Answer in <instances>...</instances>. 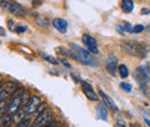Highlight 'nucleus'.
I'll list each match as a JSON object with an SVG mask.
<instances>
[{
  "label": "nucleus",
  "mask_w": 150,
  "mask_h": 127,
  "mask_svg": "<svg viewBox=\"0 0 150 127\" xmlns=\"http://www.w3.org/2000/svg\"><path fill=\"white\" fill-rule=\"evenodd\" d=\"M69 49H71L69 50V57L79 60L80 62H82L84 65L94 66V67L98 65L96 58L87 49H83V48H81L80 45H77L75 43H71L69 44Z\"/></svg>",
  "instance_id": "1"
},
{
  "label": "nucleus",
  "mask_w": 150,
  "mask_h": 127,
  "mask_svg": "<svg viewBox=\"0 0 150 127\" xmlns=\"http://www.w3.org/2000/svg\"><path fill=\"white\" fill-rule=\"evenodd\" d=\"M121 49L124 51H126L128 55H135L139 58H144L147 55V51H148V48L144 44H141L139 42H132V40L122 42Z\"/></svg>",
  "instance_id": "2"
},
{
  "label": "nucleus",
  "mask_w": 150,
  "mask_h": 127,
  "mask_svg": "<svg viewBox=\"0 0 150 127\" xmlns=\"http://www.w3.org/2000/svg\"><path fill=\"white\" fill-rule=\"evenodd\" d=\"M0 8H2L4 11H6L13 15H16V16L24 15V11L22 9V7L9 0H0Z\"/></svg>",
  "instance_id": "3"
},
{
  "label": "nucleus",
  "mask_w": 150,
  "mask_h": 127,
  "mask_svg": "<svg viewBox=\"0 0 150 127\" xmlns=\"http://www.w3.org/2000/svg\"><path fill=\"white\" fill-rule=\"evenodd\" d=\"M82 42L84 44V46L87 48V50L91 53H98L99 50H98V43H97V39L95 37L90 36L89 34H84L82 36Z\"/></svg>",
  "instance_id": "4"
},
{
  "label": "nucleus",
  "mask_w": 150,
  "mask_h": 127,
  "mask_svg": "<svg viewBox=\"0 0 150 127\" xmlns=\"http://www.w3.org/2000/svg\"><path fill=\"white\" fill-rule=\"evenodd\" d=\"M134 77L137 80L139 83L144 84L150 81V72L144 66H140L134 71Z\"/></svg>",
  "instance_id": "5"
},
{
  "label": "nucleus",
  "mask_w": 150,
  "mask_h": 127,
  "mask_svg": "<svg viewBox=\"0 0 150 127\" xmlns=\"http://www.w3.org/2000/svg\"><path fill=\"white\" fill-rule=\"evenodd\" d=\"M51 118H52V111L46 108L43 112H40L37 117H36V119H35V121H34V125L43 127L45 124L50 123Z\"/></svg>",
  "instance_id": "6"
},
{
  "label": "nucleus",
  "mask_w": 150,
  "mask_h": 127,
  "mask_svg": "<svg viewBox=\"0 0 150 127\" xmlns=\"http://www.w3.org/2000/svg\"><path fill=\"white\" fill-rule=\"evenodd\" d=\"M42 103H43V102H42V98H40V97H38V96H31L29 103L23 108V110H24V112H25L27 114L35 113Z\"/></svg>",
  "instance_id": "7"
},
{
  "label": "nucleus",
  "mask_w": 150,
  "mask_h": 127,
  "mask_svg": "<svg viewBox=\"0 0 150 127\" xmlns=\"http://www.w3.org/2000/svg\"><path fill=\"white\" fill-rule=\"evenodd\" d=\"M81 86H82V91L83 94L87 96V98H89L90 101H98V95L95 92L94 88L90 83L86 82V81H81Z\"/></svg>",
  "instance_id": "8"
},
{
  "label": "nucleus",
  "mask_w": 150,
  "mask_h": 127,
  "mask_svg": "<svg viewBox=\"0 0 150 127\" xmlns=\"http://www.w3.org/2000/svg\"><path fill=\"white\" fill-rule=\"evenodd\" d=\"M117 66H118V58L115 55H110L106 60V71L114 76L117 74Z\"/></svg>",
  "instance_id": "9"
},
{
  "label": "nucleus",
  "mask_w": 150,
  "mask_h": 127,
  "mask_svg": "<svg viewBox=\"0 0 150 127\" xmlns=\"http://www.w3.org/2000/svg\"><path fill=\"white\" fill-rule=\"evenodd\" d=\"M98 94H99V96H100V98L103 99V103L108 106V108H110L111 110L113 111H118V108H117V105H115V103L112 101V98L108 95V94H105L103 90H99L98 91Z\"/></svg>",
  "instance_id": "10"
},
{
  "label": "nucleus",
  "mask_w": 150,
  "mask_h": 127,
  "mask_svg": "<svg viewBox=\"0 0 150 127\" xmlns=\"http://www.w3.org/2000/svg\"><path fill=\"white\" fill-rule=\"evenodd\" d=\"M52 26L56 28L57 30L61 34H65L67 31V27H68V23L66 20L64 18H54L52 21Z\"/></svg>",
  "instance_id": "11"
},
{
  "label": "nucleus",
  "mask_w": 150,
  "mask_h": 127,
  "mask_svg": "<svg viewBox=\"0 0 150 127\" xmlns=\"http://www.w3.org/2000/svg\"><path fill=\"white\" fill-rule=\"evenodd\" d=\"M97 118L100 119V120H104V121H108V119H109V113H108L106 105L103 102L98 103V105H97Z\"/></svg>",
  "instance_id": "12"
},
{
  "label": "nucleus",
  "mask_w": 150,
  "mask_h": 127,
  "mask_svg": "<svg viewBox=\"0 0 150 127\" xmlns=\"http://www.w3.org/2000/svg\"><path fill=\"white\" fill-rule=\"evenodd\" d=\"M21 108V97H13V101L9 103V106L7 110V114H14Z\"/></svg>",
  "instance_id": "13"
},
{
  "label": "nucleus",
  "mask_w": 150,
  "mask_h": 127,
  "mask_svg": "<svg viewBox=\"0 0 150 127\" xmlns=\"http://www.w3.org/2000/svg\"><path fill=\"white\" fill-rule=\"evenodd\" d=\"M25 116H27V113L24 112V110L20 109L19 111H16V112L13 114V117H12V121H13V124L19 125L20 123L24 119V117H25Z\"/></svg>",
  "instance_id": "14"
},
{
  "label": "nucleus",
  "mask_w": 150,
  "mask_h": 127,
  "mask_svg": "<svg viewBox=\"0 0 150 127\" xmlns=\"http://www.w3.org/2000/svg\"><path fill=\"white\" fill-rule=\"evenodd\" d=\"M1 89H4L5 91H7L8 94L12 95L14 92V90L16 89V82H14V81H6V82H4Z\"/></svg>",
  "instance_id": "15"
},
{
  "label": "nucleus",
  "mask_w": 150,
  "mask_h": 127,
  "mask_svg": "<svg viewBox=\"0 0 150 127\" xmlns=\"http://www.w3.org/2000/svg\"><path fill=\"white\" fill-rule=\"evenodd\" d=\"M134 8V4L132 0H122L121 1V9L125 13H131Z\"/></svg>",
  "instance_id": "16"
},
{
  "label": "nucleus",
  "mask_w": 150,
  "mask_h": 127,
  "mask_svg": "<svg viewBox=\"0 0 150 127\" xmlns=\"http://www.w3.org/2000/svg\"><path fill=\"white\" fill-rule=\"evenodd\" d=\"M19 127H33V120H31V117L28 114V116H25L24 117V119L20 123Z\"/></svg>",
  "instance_id": "17"
},
{
  "label": "nucleus",
  "mask_w": 150,
  "mask_h": 127,
  "mask_svg": "<svg viewBox=\"0 0 150 127\" xmlns=\"http://www.w3.org/2000/svg\"><path fill=\"white\" fill-rule=\"evenodd\" d=\"M118 71H119V74H120V76H121L122 79L128 77L129 72H128V68H127V66H126V65H119Z\"/></svg>",
  "instance_id": "18"
},
{
  "label": "nucleus",
  "mask_w": 150,
  "mask_h": 127,
  "mask_svg": "<svg viewBox=\"0 0 150 127\" xmlns=\"http://www.w3.org/2000/svg\"><path fill=\"white\" fill-rule=\"evenodd\" d=\"M39 55L43 57V58H44L47 62H50V64H53V65H58V64H59L58 60H57L54 57H52V55H46V53H44V52H39Z\"/></svg>",
  "instance_id": "19"
},
{
  "label": "nucleus",
  "mask_w": 150,
  "mask_h": 127,
  "mask_svg": "<svg viewBox=\"0 0 150 127\" xmlns=\"http://www.w3.org/2000/svg\"><path fill=\"white\" fill-rule=\"evenodd\" d=\"M30 98H31L30 94H29L28 91H25V92H24V94L21 96V106H25V105L29 103Z\"/></svg>",
  "instance_id": "20"
},
{
  "label": "nucleus",
  "mask_w": 150,
  "mask_h": 127,
  "mask_svg": "<svg viewBox=\"0 0 150 127\" xmlns=\"http://www.w3.org/2000/svg\"><path fill=\"white\" fill-rule=\"evenodd\" d=\"M36 22H37L38 26H40L43 28H47L49 27V21L45 18H43V16H37L36 18Z\"/></svg>",
  "instance_id": "21"
},
{
  "label": "nucleus",
  "mask_w": 150,
  "mask_h": 127,
  "mask_svg": "<svg viewBox=\"0 0 150 127\" xmlns=\"http://www.w3.org/2000/svg\"><path fill=\"white\" fill-rule=\"evenodd\" d=\"M8 106H9V104H8V101H6V102H0V117L7 113Z\"/></svg>",
  "instance_id": "22"
},
{
  "label": "nucleus",
  "mask_w": 150,
  "mask_h": 127,
  "mask_svg": "<svg viewBox=\"0 0 150 127\" xmlns=\"http://www.w3.org/2000/svg\"><path fill=\"white\" fill-rule=\"evenodd\" d=\"M24 92H25V89L23 87H16V89L14 90V92L12 95H13V97H21Z\"/></svg>",
  "instance_id": "23"
},
{
  "label": "nucleus",
  "mask_w": 150,
  "mask_h": 127,
  "mask_svg": "<svg viewBox=\"0 0 150 127\" xmlns=\"http://www.w3.org/2000/svg\"><path fill=\"white\" fill-rule=\"evenodd\" d=\"M9 96H11V94H8L7 91L1 89V90H0V102H6V101H8Z\"/></svg>",
  "instance_id": "24"
},
{
  "label": "nucleus",
  "mask_w": 150,
  "mask_h": 127,
  "mask_svg": "<svg viewBox=\"0 0 150 127\" xmlns=\"http://www.w3.org/2000/svg\"><path fill=\"white\" fill-rule=\"evenodd\" d=\"M120 88L125 92H131L132 91V86L129 83H127V82H121L120 83Z\"/></svg>",
  "instance_id": "25"
},
{
  "label": "nucleus",
  "mask_w": 150,
  "mask_h": 127,
  "mask_svg": "<svg viewBox=\"0 0 150 127\" xmlns=\"http://www.w3.org/2000/svg\"><path fill=\"white\" fill-rule=\"evenodd\" d=\"M143 30H144V26H142V24H135V27L133 28V33L134 34H140Z\"/></svg>",
  "instance_id": "26"
},
{
  "label": "nucleus",
  "mask_w": 150,
  "mask_h": 127,
  "mask_svg": "<svg viewBox=\"0 0 150 127\" xmlns=\"http://www.w3.org/2000/svg\"><path fill=\"white\" fill-rule=\"evenodd\" d=\"M117 126L118 127H127L126 126V123H125L120 117L117 118Z\"/></svg>",
  "instance_id": "27"
},
{
  "label": "nucleus",
  "mask_w": 150,
  "mask_h": 127,
  "mask_svg": "<svg viewBox=\"0 0 150 127\" xmlns=\"http://www.w3.org/2000/svg\"><path fill=\"white\" fill-rule=\"evenodd\" d=\"M27 30V27L25 26H19L18 28H15V31L18 33V34H21V33H23V31H25Z\"/></svg>",
  "instance_id": "28"
},
{
  "label": "nucleus",
  "mask_w": 150,
  "mask_h": 127,
  "mask_svg": "<svg viewBox=\"0 0 150 127\" xmlns=\"http://www.w3.org/2000/svg\"><path fill=\"white\" fill-rule=\"evenodd\" d=\"M7 23H8V28H9V30L11 31H15V28H14V21H12V20H8L7 21Z\"/></svg>",
  "instance_id": "29"
},
{
  "label": "nucleus",
  "mask_w": 150,
  "mask_h": 127,
  "mask_svg": "<svg viewBox=\"0 0 150 127\" xmlns=\"http://www.w3.org/2000/svg\"><path fill=\"white\" fill-rule=\"evenodd\" d=\"M61 62H62V64H64L65 66H67V67H71V64H68V62H67L66 60H61Z\"/></svg>",
  "instance_id": "30"
},
{
  "label": "nucleus",
  "mask_w": 150,
  "mask_h": 127,
  "mask_svg": "<svg viewBox=\"0 0 150 127\" xmlns=\"http://www.w3.org/2000/svg\"><path fill=\"white\" fill-rule=\"evenodd\" d=\"M141 12H142V14H144V13H150L149 9H144V8H143V9L141 11Z\"/></svg>",
  "instance_id": "31"
},
{
  "label": "nucleus",
  "mask_w": 150,
  "mask_h": 127,
  "mask_svg": "<svg viewBox=\"0 0 150 127\" xmlns=\"http://www.w3.org/2000/svg\"><path fill=\"white\" fill-rule=\"evenodd\" d=\"M0 35H5V30L1 27H0Z\"/></svg>",
  "instance_id": "32"
},
{
  "label": "nucleus",
  "mask_w": 150,
  "mask_h": 127,
  "mask_svg": "<svg viewBox=\"0 0 150 127\" xmlns=\"http://www.w3.org/2000/svg\"><path fill=\"white\" fill-rule=\"evenodd\" d=\"M1 88H2V77L0 76V90H1Z\"/></svg>",
  "instance_id": "33"
},
{
  "label": "nucleus",
  "mask_w": 150,
  "mask_h": 127,
  "mask_svg": "<svg viewBox=\"0 0 150 127\" xmlns=\"http://www.w3.org/2000/svg\"><path fill=\"white\" fill-rule=\"evenodd\" d=\"M146 123H147V125L150 127V120H149V119H146Z\"/></svg>",
  "instance_id": "34"
},
{
  "label": "nucleus",
  "mask_w": 150,
  "mask_h": 127,
  "mask_svg": "<svg viewBox=\"0 0 150 127\" xmlns=\"http://www.w3.org/2000/svg\"><path fill=\"white\" fill-rule=\"evenodd\" d=\"M148 71H149V72H150V65H149V70H148Z\"/></svg>",
  "instance_id": "35"
},
{
  "label": "nucleus",
  "mask_w": 150,
  "mask_h": 127,
  "mask_svg": "<svg viewBox=\"0 0 150 127\" xmlns=\"http://www.w3.org/2000/svg\"><path fill=\"white\" fill-rule=\"evenodd\" d=\"M132 127H135V126H134V125H132Z\"/></svg>",
  "instance_id": "36"
}]
</instances>
